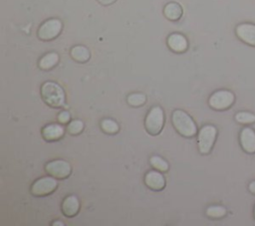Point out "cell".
<instances>
[{
    "mask_svg": "<svg viewBox=\"0 0 255 226\" xmlns=\"http://www.w3.org/2000/svg\"><path fill=\"white\" fill-rule=\"evenodd\" d=\"M45 170L55 178L64 179L70 176L72 172L71 164L62 160H56L48 162L45 165Z\"/></svg>",
    "mask_w": 255,
    "mask_h": 226,
    "instance_id": "8",
    "label": "cell"
},
{
    "mask_svg": "<svg viewBox=\"0 0 255 226\" xmlns=\"http://www.w3.org/2000/svg\"><path fill=\"white\" fill-rule=\"evenodd\" d=\"M41 96L43 101L52 108H60L65 104L64 90L54 82H46L41 87Z\"/></svg>",
    "mask_w": 255,
    "mask_h": 226,
    "instance_id": "1",
    "label": "cell"
},
{
    "mask_svg": "<svg viewBox=\"0 0 255 226\" xmlns=\"http://www.w3.org/2000/svg\"><path fill=\"white\" fill-rule=\"evenodd\" d=\"M150 162L151 164L153 165V167L160 172H165L168 170V163L161 158L158 157V156H155V157H152L151 160H150Z\"/></svg>",
    "mask_w": 255,
    "mask_h": 226,
    "instance_id": "22",
    "label": "cell"
},
{
    "mask_svg": "<svg viewBox=\"0 0 255 226\" xmlns=\"http://www.w3.org/2000/svg\"><path fill=\"white\" fill-rule=\"evenodd\" d=\"M101 129L106 132V133H109V134H114V133H117L120 129L119 128V125L113 121V120H110V119H105L101 122Z\"/></svg>",
    "mask_w": 255,
    "mask_h": 226,
    "instance_id": "20",
    "label": "cell"
},
{
    "mask_svg": "<svg viewBox=\"0 0 255 226\" xmlns=\"http://www.w3.org/2000/svg\"><path fill=\"white\" fill-rule=\"evenodd\" d=\"M235 33L241 41L250 45V46L255 47V24H252V23L239 24L235 29Z\"/></svg>",
    "mask_w": 255,
    "mask_h": 226,
    "instance_id": "10",
    "label": "cell"
},
{
    "mask_svg": "<svg viewBox=\"0 0 255 226\" xmlns=\"http://www.w3.org/2000/svg\"><path fill=\"white\" fill-rule=\"evenodd\" d=\"M235 102V96L227 90H220L215 92L208 99V105L211 109L217 111H224L229 109Z\"/></svg>",
    "mask_w": 255,
    "mask_h": 226,
    "instance_id": "4",
    "label": "cell"
},
{
    "mask_svg": "<svg viewBox=\"0 0 255 226\" xmlns=\"http://www.w3.org/2000/svg\"><path fill=\"white\" fill-rule=\"evenodd\" d=\"M70 120H71V116H70V114H69L67 111H62V112L58 115V122H59L61 125L69 124Z\"/></svg>",
    "mask_w": 255,
    "mask_h": 226,
    "instance_id": "24",
    "label": "cell"
},
{
    "mask_svg": "<svg viewBox=\"0 0 255 226\" xmlns=\"http://www.w3.org/2000/svg\"><path fill=\"white\" fill-rule=\"evenodd\" d=\"M62 22L59 19H49L39 27L37 32L38 38L42 41H51L59 36L62 31Z\"/></svg>",
    "mask_w": 255,
    "mask_h": 226,
    "instance_id": "7",
    "label": "cell"
},
{
    "mask_svg": "<svg viewBox=\"0 0 255 226\" xmlns=\"http://www.w3.org/2000/svg\"><path fill=\"white\" fill-rule=\"evenodd\" d=\"M146 101H147V98L142 93L131 94V95L128 96V98H127L128 104H129L132 107H141V106L146 104Z\"/></svg>",
    "mask_w": 255,
    "mask_h": 226,
    "instance_id": "19",
    "label": "cell"
},
{
    "mask_svg": "<svg viewBox=\"0 0 255 226\" xmlns=\"http://www.w3.org/2000/svg\"><path fill=\"white\" fill-rule=\"evenodd\" d=\"M58 62H59V55L55 52H51L44 55L39 60L38 66L41 70L48 71L54 68L58 64Z\"/></svg>",
    "mask_w": 255,
    "mask_h": 226,
    "instance_id": "17",
    "label": "cell"
},
{
    "mask_svg": "<svg viewBox=\"0 0 255 226\" xmlns=\"http://www.w3.org/2000/svg\"><path fill=\"white\" fill-rule=\"evenodd\" d=\"M217 137H218V129L215 126L206 125L199 129L198 137H197V142H198L197 146H198L199 153L201 155H208L211 152L216 143Z\"/></svg>",
    "mask_w": 255,
    "mask_h": 226,
    "instance_id": "3",
    "label": "cell"
},
{
    "mask_svg": "<svg viewBox=\"0 0 255 226\" xmlns=\"http://www.w3.org/2000/svg\"><path fill=\"white\" fill-rule=\"evenodd\" d=\"M62 211L67 217H74L80 211V201L75 195L67 196L62 202Z\"/></svg>",
    "mask_w": 255,
    "mask_h": 226,
    "instance_id": "14",
    "label": "cell"
},
{
    "mask_svg": "<svg viewBox=\"0 0 255 226\" xmlns=\"http://www.w3.org/2000/svg\"><path fill=\"white\" fill-rule=\"evenodd\" d=\"M226 213V208L221 205H212L206 209V215L210 218H222L224 217Z\"/></svg>",
    "mask_w": 255,
    "mask_h": 226,
    "instance_id": "18",
    "label": "cell"
},
{
    "mask_svg": "<svg viewBox=\"0 0 255 226\" xmlns=\"http://www.w3.org/2000/svg\"><path fill=\"white\" fill-rule=\"evenodd\" d=\"M239 143L242 150L249 154H255V131L249 127H245L241 129L239 134Z\"/></svg>",
    "mask_w": 255,
    "mask_h": 226,
    "instance_id": "9",
    "label": "cell"
},
{
    "mask_svg": "<svg viewBox=\"0 0 255 226\" xmlns=\"http://www.w3.org/2000/svg\"><path fill=\"white\" fill-rule=\"evenodd\" d=\"M164 125V114L160 107H154L148 113L145 121V128L152 135L159 134Z\"/></svg>",
    "mask_w": 255,
    "mask_h": 226,
    "instance_id": "5",
    "label": "cell"
},
{
    "mask_svg": "<svg viewBox=\"0 0 255 226\" xmlns=\"http://www.w3.org/2000/svg\"><path fill=\"white\" fill-rule=\"evenodd\" d=\"M97 1L101 4V5H104V6H109L113 3H115L117 0H97Z\"/></svg>",
    "mask_w": 255,
    "mask_h": 226,
    "instance_id": "25",
    "label": "cell"
},
{
    "mask_svg": "<svg viewBox=\"0 0 255 226\" xmlns=\"http://www.w3.org/2000/svg\"><path fill=\"white\" fill-rule=\"evenodd\" d=\"M53 225H54V226H56V225H61V226H63V225H64V223L59 222V221H56V222H54V223H53Z\"/></svg>",
    "mask_w": 255,
    "mask_h": 226,
    "instance_id": "27",
    "label": "cell"
},
{
    "mask_svg": "<svg viewBox=\"0 0 255 226\" xmlns=\"http://www.w3.org/2000/svg\"><path fill=\"white\" fill-rule=\"evenodd\" d=\"M70 54H71L72 59L78 63H86L90 59V56H91L88 48L85 46H81V45L74 46L71 49Z\"/></svg>",
    "mask_w": 255,
    "mask_h": 226,
    "instance_id": "16",
    "label": "cell"
},
{
    "mask_svg": "<svg viewBox=\"0 0 255 226\" xmlns=\"http://www.w3.org/2000/svg\"><path fill=\"white\" fill-rule=\"evenodd\" d=\"M146 186L156 192L162 191L165 187V179L159 170H151L145 176Z\"/></svg>",
    "mask_w": 255,
    "mask_h": 226,
    "instance_id": "11",
    "label": "cell"
},
{
    "mask_svg": "<svg viewBox=\"0 0 255 226\" xmlns=\"http://www.w3.org/2000/svg\"><path fill=\"white\" fill-rule=\"evenodd\" d=\"M248 190H249V192H250L251 194H255V180H254V182H251V183L249 184Z\"/></svg>",
    "mask_w": 255,
    "mask_h": 226,
    "instance_id": "26",
    "label": "cell"
},
{
    "mask_svg": "<svg viewBox=\"0 0 255 226\" xmlns=\"http://www.w3.org/2000/svg\"><path fill=\"white\" fill-rule=\"evenodd\" d=\"M83 129H84V123L80 120H74L70 122L67 126V131L72 135H77L81 133Z\"/></svg>",
    "mask_w": 255,
    "mask_h": 226,
    "instance_id": "23",
    "label": "cell"
},
{
    "mask_svg": "<svg viewBox=\"0 0 255 226\" xmlns=\"http://www.w3.org/2000/svg\"><path fill=\"white\" fill-rule=\"evenodd\" d=\"M254 218H255V206H254Z\"/></svg>",
    "mask_w": 255,
    "mask_h": 226,
    "instance_id": "28",
    "label": "cell"
},
{
    "mask_svg": "<svg viewBox=\"0 0 255 226\" xmlns=\"http://www.w3.org/2000/svg\"><path fill=\"white\" fill-rule=\"evenodd\" d=\"M167 46L172 51L176 53H183L187 51L189 47V43L187 38L179 33L171 34L167 38Z\"/></svg>",
    "mask_w": 255,
    "mask_h": 226,
    "instance_id": "13",
    "label": "cell"
},
{
    "mask_svg": "<svg viewBox=\"0 0 255 226\" xmlns=\"http://www.w3.org/2000/svg\"><path fill=\"white\" fill-rule=\"evenodd\" d=\"M172 122L177 131L185 138H192L197 133V128L191 117L183 110H176Z\"/></svg>",
    "mask_w": 255,
    "mask_h": 226,
    "instance_id": "2",
    "label": "cell"
},
{
    "mask_svg": "<svg viewBox=\"0 0 255 226\" xmlns=\"http://www.w3.org/2000/svg\"><path fill=\"white\" fill-rule=\"evenodd\" d=\"M65 129L58 124H51L42 129V137L47 142H56L64 137Z\"/></svg>",
    "mask_w": 255,
    "mask_h": 226,
    "instance_id": "12",
    "label": "cell"
},
{
    "mask_svg": "<svg viewBox=\"0 0 255 226\" xmlns=\"http://www.w3.org/2000/svg\"><path fill=\"white\" fill-rule=\"evenodd\" d=\"M58 183L54 176H45L37 179L31 187V194L36 197H43L53 194Z\"/></svg>",
    "mask_w": 255,
    "mask_h": 226,
    "instance_id": "6",
    "label": "cell"
},
{
    "mask_svg": "<svg viewBox=\"0 0 255 226\" xmlns=\"http://www.w3.org/2000/svg\"><path fill=\"white\" fill-rule=\"evenodd\" d=\"M164 16L171 21H178L183 16V8L177 2H169L164 6Z\"/></svg>",
    "mask_w": 255,
    "mask_h": 226,
    "instance_id": "15",
    "label": "cell"
},
{
    "mask_svg": "<svg viewBox=\"0 0 255 226\" xmlns=\"http://www.w3.org/2000/svg\"><path fill=\"white\" fill-rule=\"evenodd\" d=\"M235 121L241 125H251L255 123V115L249 112H239L235 115Z\"/></svg>",
    "mask_w": 255,
    "mask_h": 226,
    "instance_id": "21",
    "label": "cell"
}]
</instances>
